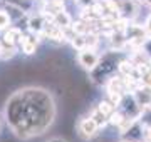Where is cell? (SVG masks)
Instances as JSON below:
<instances>
[{"instance_id": "cell-1", "label": "cell", "mask_w": 151, "mask_h": 142, "mask_svg": "<svg viewBox=\"0 0 151 142\" xmlns=\"http://www.w3.org/2000/svg\"><path fill=\"white\" fill-rule=\"evenodd\" d=\"M7 120L12 129L22 136H39L55 117L52 95L44 89L29 87L19 90L7 102Z\"/></svg>"}, {"instance_id": "cell-2", "label": "cell", "mask_w": 151, "mask_h": 142, "mask_svg": "<svg viewBox=\"0 0 151 142\" xmlns=\"http://www.w3.org/2000/svg\"><path fill=\"white\" fill-rule=\"evenodd\" d=\"M119 65V59L116 54H106L99 59L96 67L92 69V80L94 82H106L111 79Z\"/></svg>"}, {"instance_id": "cell-3", "label": "cell", "mask_w": 151, "mask_h": 142, "mask_svg": "<svg viewBox=\"0 0 151 142\" xmlns=\"http://www.w3.org/2000/svg\"><path fill=\"white\" fill-rule=\"evenodd\" d=\"M77 60H79V64H81L84 69H87V70H92L94 67H96V64L99 62V55L94 52V50H86L82 49L81 52H79V55H77Z\"/></svg>"}, {"instance_id": "cell-4", "label": "cell", "mask_w": 151, "mask_h": 142, "mask_svg": "<svg viewBox=\"0 0 151 142\" xmlns=\"http://www.w3.org/2000/svg\"><path fill=\"white\" fill-rule=\"evenodd\" d=\"M97 129H99V124L92 117H87V119L81 120L79 124V134H81L84 139H91L97 134Z\"/></svg>"}, {"instance_id": "cell-5", "label": "cell", "mask_w": 151, "mask_h": 142, "mask_svg": "<svg viewBox=\"0 0 151 142\" xmlns=\"http://www.w3.org/2000/svg\"><path fill=\"white\" fill-rule=\"evenodd\" d=\"M35 47H37L35 38H32V37L22 38V49H24L25 54H34V52H35Z\"/></svg>"}, {"instance_id": "cell-6", "label": "cell", "mask_w": 151, "mask_h": 142, "mask_svg": "<svg viewBox=\"0 0 151 142\" xmlns=\"http://www.w3.org/2000/svg\"><path fill=\"white\" fill-rule=\"evenodd\" d=\"M124 119H126V115H124L123 112L116 110V112H111V115L108 117V122L111 124V126H114V127H119L124 122Z\"/></svg>"}, {"instance_id": "cell-7", "label": "cell", "mask_w": 151, "mask_h": 142, "mask_svg": "<svg viewBox=\"0 0 151 142\" xmlns=\"http://www.w3.org/2000/svg\"><path fill=\"white\" fill-rule=\"evenodd\" d=\"M97 110H99L104 117H109V115H111V112H114V105L111 104L109 100H101V102H99Z\"/></svg>"}, {"instance_id": "cell-8", "label": "cell", "mask_w": 151, "mask_h": 142, "mask_svg": "<svg viewBox=\"0 0 151 142\" xmlns=\"http://www.w3.org/2000/svg\"><path fill=\"white\" fill-rule=\"evenodd\" d=\"M17 37H20V32L17 30V28H12V30H9V32L5 33V37H4V42H5L7 45H14L15 44Z\"/></svg>"}, {"instance_id": "cell-9", "label": "cell", "mask_w": 151, "mask_h": 142, "mask_svg": "<svg viewBox=\"0 0 151 142\" xmlns=\"http://www.w3.org/2000/svg\"><path fill=\"white\" fill-rule=\"evenodd\" d=\"M134 65L131 64V62H124V60H119V65H118V70L123 74V75H131V72H133Z\"/></svg>"}, {"instance_id": "cell-10", "label": "cell", "mask_w": 151, "mask_h": 142, "mask_svg": "<svg viewBox=\"0 0 151 142\" xmlns=\"http://www.w3.org/2000/svg\"><path fill=\"white\" fill-rule=\"evenodd\" d=\"M9 23H10V17H9V13H5V12L0 10V28L9 27Z\"/></svg>"}, {"instance_id": "cell-11", "label": "cell", "mask_w": 151, "mask_h": 142, "mask_svg": "<svg viewBox=\"0 0 151 142\" xmlns=\"http://www.w3.org/2000/svg\"><path fill=\"white\" fill-rule=\"evenodd\" d=\"M143 79V84H145L146 89H150L151 90V72H148V74H145V75L141 77Z\"/></svg>"}, {"instance_id": "cell-12", "label": "cell", "mask_w": 151, "mask_h": 142, "mask_svg": "<svg viewBox=\"0 0 151 142\" xmlns=\"http://www.w3.org/2000/svg\"><path fill=\"white\" fill-rule=\"evenodd\" d=\"M146 28H148V30L151 32V15L148 17V18H146Z\"/></svg>"}, {"instance_id": "cell-13", "label": "cell", "mask_w": 151, "mask_h": 142, "mask_svg": "<svg viewBox=\"0 0 151 142\" xmlns=\"http://www.w3.org/2000/svg\"><path fill=\"white\" fill-rule=\"evenodd\" d=\"M47 142H65V141H62V139H50V141H47Z\"/></svg>"}, {"instance_id": "cell-14", "label": "cell", "mask_w": 151, "mask_h": 142, "mask_svg": "<svg viewBox=\"0 0 151 142\" xmlns=\"http://www.w3.org/2000/svg\"><path fill=\"white\" fill-rule=\"evenodd\" d=\"M145 4H148V5H151V0H145Z\"/></svg>"}]
</instances>
